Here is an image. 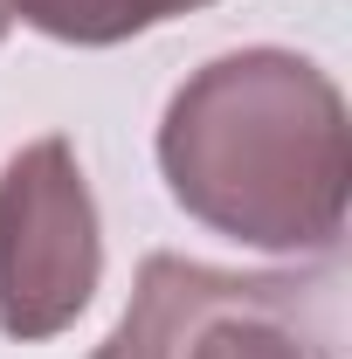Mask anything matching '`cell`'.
<instances>
[{"label":"cell","instance_id":"1","mask_svg":"<svg viewBox=\"0 0 352 359\" xmlns=\"http://www.w3.org/2000/svg\"><path fill=\"white\" fill-rule=\"evenodd\" d=\"M159 173L180 215L263 256H332L346 235V90L297 48H228L173 90Z\"/></svg>","mask_w":352,"mask_h":359},{"label":"cell","instance_id":"2","mask_svg":"<svg viewBox=\"0 0 352 359\" xmlns=\"http://www.w3.org/2000/svg\"><path fill=\"white\" fill-rule=\"evenodd\" d=\"M104 283V222L69 138H35L0 166V332L62 339Z\"/></svg>","mask_w":352,"mask_h":359},{"label":"cell","instance_id":"3","mask_svg":"<svg viewBox=\"0 0 352 359\" xmlns=\"http://www.w3.org/2000/svg\"><path fill=\"white\" fill-rule=\"evenodd\" d=\"M269 297H304L297 276H249V269H208L187 256H145L138 263L132 311L118 318V332L90 359H173L180 339L194 332V318L221 311V304H269Z\"/></svg>","mask_w":352,"mask_h":359},{"label":"cell","instance_id":"4","mask_svg":"<svg viewBox=\"0 0 352 359\" xmlns=\"http://www.w3.org/2000/svg\"><path fill=\"white\" fill-rule=\"evenodd\" d=\"M35 35L48 42H69V48H118L145 35V28H159V21H173V14H194V7H208V0H7Z\"/></svg>","mask_w":352,"mask_h":359},{"label":"cell","instance_id":"5","mask_svg":"<svg viewBox=\"0 0 352 359\" xmlns=\"http://www.w3.org/2000/svg\"><path fill=\"white\" fill-rule=\"evenodd\" d=\"M297 304L304 297H269V304H221L194 318L173 359H311L297 339Z\"/></svg>","mask_w":352,"mask_h":359},{"label":"cell","instance_id":"6","mask_svg":"<svg viewBox=\"0 0 352 359\" xmlns=\"http://www.w3.org/2000/svg\"><path fill=\"white\" fill-rule=\"evenodd\" d=\"M7 28H14V7H7V0H0V42H7Z\"/></svg>","mask_w":352,"mask_h":359}]
</instances>
